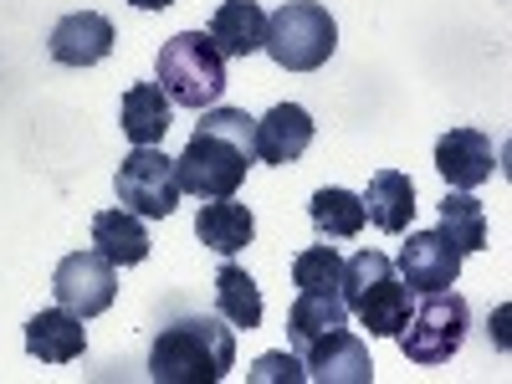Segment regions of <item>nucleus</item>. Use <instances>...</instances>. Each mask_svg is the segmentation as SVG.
Returning a JSON list of instances; mask_svg holds the SVG:
<instances>
[{
	"instance_id": "1a4fd4ad",
	"label": "nucleus",
	"mask_w": 512,
	"mask_h": 384,
	"mask_svg": "<svg viewBox=\"0 0 512 384\" xmlns=\"http://www.w3.org/2000/svg\"><path fill=\"white\" fill-rule=\"evenodd\" d=\"M395 272L410 292H446L461 277V251L441 231H410V241L395 256Z\"/></svg>"
},
{
	"instance_id": "ddd939ff",
	"label": "nucleus",
	"mask_w": 512,
	"mask_h": 384,
	"mask_svg": "<svg viewBox=\"0 0 512 384\" xmlns=\"http://www.w3.org/2000/svg\"><path fill=\"white\" fill-rule=\"evenodd\" d=\"M256 159L262 164H297L313 144V118L303 103H277L267 118H256Z\"/></svg>"
},
{
	"instance_id": "4be33fe9",
	"label": "nucleus",
	"mask_w": 512,
	"mask_h": 384,
	"mask_svg": "<svg viewBox=\"0 0 512 384\" xmlns=\"http://www.w3.org/2000/svg\"><path fill=\"white\" fill-rule=\"evenodd\" d=\"M216 313L231 323V328H262V287L251 282L246 267H221L216 272Z\"/></svg>"
},
{
	"instance_id": "f03ea898",
	"label": "nucleus",
	"mask_w": 512,
	"mask_h": 384,
	"mask_svg": "<svg viewBox=\"0 0 512 384\" xmlns=\"http://www.w3.org/2000/svg\"><path fill=\"white\" fill-rule=\"evenodd\" d=\"M236 369V333L226 318H175L149 349L154 384H221Z\"/></svg>"
},
{
	"instance_id": "393cba45",
	"label": "nucleus",
	"mask_w": 512,
	"mask_h": 384,
	"mask_svg": "<svg viewBox=\"0 0 512 384\" xmlns=\"http://www.w3.org/2000/svg\"><path fill=\"white\" fill-rule=\"evenodd\" d=\"M303 364H297V354H262L251 364V384H303Z\"/></svg>"
},
{
	"instance_id": "7ed1b4c3",
	"label": "nucleus",
	"mask_w": 512,
	"mask_h": 384,
	"mask_svg": "<svg viewBox=\"0 0 512 384\" xmlns=\"http://www.w3.org/2000/svg\"><path fill=\"white\" fill-rule=\"evenodd\" d=\"M344 303L349 318H359L374 338H395L410 318V287L400 282L395 262L384 251H359L344 262Z\"/></svg>"
},
{
	"instance_id": "0eeeda50",
	"label": "nucleus",
	"mask_w": 512,
	"mask_h": 384,
	"mask_svg": "<svg viewBox=\"0 0 512 384\" xmlns=\"http://www.w3.org/2000/svg\"><path fill=\"white\" fill-rule=\"evenodd\" d=\"M113 190L123 200V210H134L144 221H164L175 216L180 205V175H175V159H169L159 144H139L134 154H123L118 175H113Z\"/></svg>"
},
{
	"instance_id": "5701e85b",
	"label": "nucleus",
	"mask_w": 512,
	"mask_h": 384,
	"mask_svg": "<svg viewBox=\"0 0 512 384\" xmlns=\"http://www.w3.org/2000/svg\"><path fill=\"white\" fill-rule=\"evenodd\" d=\"M308 221H313L318 236H328V241H354V236L364 231V200H359L354 190L328 185V190H318V195L308 200Z\"/></svg>"
},
{
	"instance_id": "6e6552de",
	"label": "nucleus",
	"mask_w": 512,
	"mask_h": 384,
	"mask_svg": "<svg viewBox=\"0 0 512 384\" xmlns=\"http://www.w3.org/2000/svg\"><path fill=\"white\" fill-rule=\"evenodd\" d=\"M52 292H57V308H67V313H77L82 323H88V318L113 308L118 267L108 262V256H98V251H72L52 272Z\"/></svg>"
},
{
	"instance_id": "b1692460",
	"label": "nucleus",
	"mask_w": 512,
	"mask_h": 384,
	"mask_svg": "<svg viewBox=\"0 0 512 384\" xmlns=\"http://www.w3.org/2000/svg\"><path fill=\"white\" fill-rule=\"evenodd\" d=\"M292 282L297 292H338L344 287V256L333 246H308L292 256Z\"/></svg>"
},
{
	"instance_id": "a211bd4d",
	"label": "nucleus",
	"mask_w": 512,
	"mask_h": 384,
	"mask_svg": "<svg viewBox=\"0 0 512 384\" xmlns=\"http://www.w3.org/2000/svg\"><path fill=\"white\" fill-rule=\"evenodd\" d=\"M93 251L108 256L113 267H139L149 256V231H144V216L134 210H98L93 216Z\"/></svg>"
},
{
	"instance_id": "9d476101",
	"label": "nucleus",
	"mask_w": 512,
	"mask_h": 384,
	"mask_svg": "<svg viewBox=\"0 0 512 384\" xmlns=\"http://www.w3.org/2000/svg\"><path fill=\"white\" fill-rule=\"evenodd\" d=\"M297 354H303V374L318 384H374V359L364 349V338H354L349 328H333Z\"/></svg>"
},
{
	"instance_id": "a878e982",
	"label": "nucleus",
	"mask_w": 512,
	"mask_h": 384,
	"mask_svg": "<svg viewBox=\"0 0 512 384\" xmlns=\"http://www.w3.org/2000/svg\"><path fill=\"white\" fill-rule=\"evenodd\" d=\"M128 6H139V11H164V6H175V0H128Z\"/></svg>"
},
{
	"instance_id": "423d86ee",
	"label": "nucleus",
	"mask_w": 512,
	"mask_h": 384,
	"mask_svg": "<svg viewBox=\"0 0 512 384\" xmlns=\"http://www.w3.org/2000/svg\"><path fill=\"white\" fill-rule=\"evenodd\" d=\"M466 328H472V308H466L461 292H425V303L405 318V328L395 333L400 338V354L420 369H441L451 364V354L461 349Z\"/></svg>"
},
{
	"instance_id": "4468645a",
	"label": "nucleus",
	"mask_w": 512,
	"mask_h": 384,
	"mask_svg": "<svg viewBox=\"0 0 512 384\" xmlns=\"http://www.w3.org/2000/svg\"><path fill=\"white\" fill-rule=\"evenodd\" d=\"M26 354L41 364H72L88 354V328L67 308H47L26 323Z\"/></svg>"
},
{
	"instance_id": "39448f33",
	"label": "nucleus",
	"mask_w": 512,
	"mask_h": 384,
	"mask_svg": "<svg viewBox=\"0 0 512 384\" xmlns=\"http://www.w3.org/2000/svg\"><path fill=\"white\" fill-rule=\"evenodd\" d=\"M333 47H338V26L318 0H287L277 16H267L262 52L287 72H318L333 57Z\"/></svg>"
},
{
	"instance_id": "f8f14e48",
	"label": "nucleus",
	"mask_w": 512,
	"mask_h": 384,
	"mask_svg": "<svg viewBox=\"0 0 512 384\" xmlns=\"http://www.w3.org/2000/svg\"><path fill=\"white\" fill-rule=\"evenodd\" d=\"M113 41H118V31H113V21L108 16H98V11H72V16H62L57 26H52V62H62V67H98L108 52H113Z\"/></svg>"
},
{
	"instance_id": "f3484780",
	"label": "nucleus",
	"mask_w": 512,
	"mask_h": 384,
	"mask_svg": "<svg viewBox=\"0 0 512 384\" xmlns=\"http://www.w3.org/2000/svg\"><path fill=\"white\" fill-rule=\"evenodd\" d=\"M210 41H216L221 57H251L262 52V36H267V11L256 0H221V11L210 16Z\"/></svg>"
},
{
	"instance_id": "6ab92c4d",
	"label": "nucleus",
	"mask_w": 512,
	"mask_h": 384,
	"mask_svg": "<svg viewBox=\"0 0 512 384\" xmlns=\"http://www.w3.org/2000/svg\"><path fill=\"white\" fill-rule=\"evenodd\" d=\"M169 108H175V103L164 98L159 82H134V88L123 93L118 123H123V134L134 139V149L139 144H159L169 134Z\"/></svg>"
},
{
	"instance_id": "2eb2a0df",
	"label": "nucleus",
	"mask_w": 512,
	"mask_h": 384,
	"mask_svg": "<svg viewBox=\"0 0 512 384\" xmlns=\"http://www.w3.org/2000/svg\"><path fill=\"white\" fill-rule=\"evenodd\" d=\"M195 236L216 251V256H236L251 246L256 236V216H251V205H241L236 195L226 200H205L200 205V216H195Z\"/></svg>"
},
{
	"instance_id": "9b49d317",
	"label": "nucleus",
	"mask_w": 512,
	"mask_h": 384,
	"mask_svg": "<svg viewBox=\"0 0 512 384\" xmlns=\"http://www.w3.org/2000/svg\"><path fill=\"white\" fill-rule=\"evenodd\" d=\"M436 169H441V180L451 190H477V185L492 180L497 149H492V139L482 134V128H451V134H441V144H436Z\"/></svg>"
},
{
	"instance_id": "20e7f679",
	"label": "nucleus",
	"mask_w": 512,
	"mask_h": 384,
	"mask_svg": "<svg viewBox=\"0 0 512 384\" xmlns=\"http://www.w3.org/2000/svg\"><path fill=\"white\" fill-rule=\"evenodd\" d=\"M159 88L169 103L180 108H216L226 93V57L216 52V41L205 31H180L159 47Z\"/></svg>"
},
{
	"instance_id": "412c9836",
	"label": "nucleus",
	"mask_w": 512,
	"mask_h": 384,
	"mask_svg": "<svg viewBox=\"0 0 512 384\" xmlns=\"http://www.w3.org/2000/svg\"><path fill=\"white\" fill-rule=\"evenodd\" d=\"M461 256H472V251H482L487 246V210H482V200L472 195V190H451L446 200H441V226H436Z\"/></svg>"
},
{
	"instance_id": "aec40b11",
	"label": "nucleus",
	"mask_w": 512,
	"mask_h": 384,
	"mask_svg": "<svg viewBox=\"0 0 512 384\" xmlns=\"http://www.w3.org/2000/svg\"><path fill=\"white\" fill-rule=\"evenodd\" d=\"M333 328H349L344 292H297V303H292V313H287L292 349L313 344V338H323V333H333Z\"/></svg>"
},
{
	"instance_id": "dca6fc26",
	"label": "nucleus",
	"mask_w": 512,
	"mask_h": 384,
	"mask_svg": "<svg viewBox=\"0 0 512 384\" xmlns=\"http://www.w3.org/2000/svg\"><path fill=\"white\" fill-rule=\"evenodd\" d=\"M359 200H364V221H374L384 236L410 231V216H415V180L410 175H400V169H379Z\"/></svg>"
},
{
	"instance_id": "f257e3e1",
	"label": "nucleus",
	"mask_w": 512,
	"mask_h": 384,
	"mask_svg": "<svg viewBox=\"0 0 512 384\" xmlns=\"http://www.w3.org/2000/svg\"><path fill=\"white\" fill-rule=\"evenodd\" d=\"M256 118L246 108H205L185 154L175 159L180 190L195 200H226L241 190L246 169L256 164Z\"/></svg>"
}]
</instances>
